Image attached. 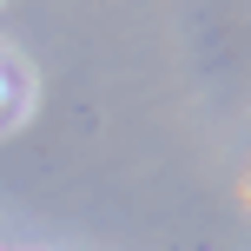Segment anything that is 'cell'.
<instances>
[{
	"mask_svg": "<svg viewBox=\"0 0 251 251\" xmlns=\"http://www.w3.org/2000/svg\"><path fill=\"white\" fill-rule=\"evenodd\" d=\"M0 113H7V73H0Z\"/></svg>",
	"mask_w": 251,
	"mask_h": 251,
	"instance_id": "6da1fadb",
	"label": "cell"
}]
</instances>
